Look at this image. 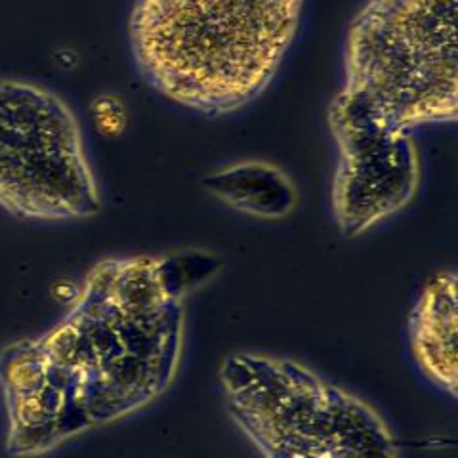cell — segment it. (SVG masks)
Here are the masks:
<instances>
[{"label":"cell","mask_w":458,"mask_h":458,"mask_svg":"<svg viewBox=\"0 0 458 458\" xmlns=\"http://www.w3.org/2000/svg\"><path fill=\"white\" fill-rule=\"evenodd\" d=\"M0 205L37 220L89 218L102 205L75 113L35 82L0 81Z\"/></svg>","instance_id":"obj_4"},{"label":"cell","mask_w":458,"mask_h":458,"mask_svg":"<svg viewBox=\"0 0 458 458\" xmlns=\"http://www.w3.org/2000/svg\"><path fill=\"white\" fill-rule=\"evenodd\" d=\"M203 190L235 212L258 220L289 218L298 207V190L286 172L267 161L247 159L210 170Z\"/></svg>","instance_id":"obj_7"},{"label":"cell","mask_w":458,"mask_h":458,"mask_svg":"<svg viewBox=\"0 0 458 458\" xmlns=\"http://www.w3.org/2000/svg\"><path fill=\"white\" fill-rule=\"evenodd\" d=\"M338 151L331 207L346 239L369 233L405 210L419 193L422 161L414 134L378 123L338 90L327 109Z\"/></svg>","instance_id":"obj_5"},{"label":"cell","mask_w":458,"mask_h":458,"mask_svg":"<svg viewBox=\"0 0 458 458\" xmlns=\"http://www.w3.org/2000/svg\"><path fill=\"white\" fill-rule=\"evenodd\" d=\"M218 377L229 414L264 458H401L367 401L302 363L233 352Z\"/></svg>","instance_id":"obj_3"},{"label":"cell","mask_w":458,"mask_h":458,"mask_svg":"<svg viewBox=\"0 0 458 458\" xmlns=\"http://www.w3.org/2000/svg\"><path fill=\"white\" fill-rule=\"evenodd\" d=\"M348 94L378 123L414 134L458 114V0H365L342 48Z\"/></svg>","instance_id":"obj_2"},{"label":"cell","mask_w":458,"mask_h":458,"mask_svg":"<svg viewBox=\"0 0 458 458\" xmlns=\"http://www.w3.org/2000/svg\"><path fill=\"white\" fill-rule=\"evenodd\" d=\"M308 0H136L128 38L165 102L224 119L262 98L293 50Z\"/></svg>","instance_id":"obj_1"},{"label":"cell","mask_w":458,"mask_h":458,"mask_svg":"<svg viewBox=\"0 0 458 458\" xmlns=\"http://www.w3.org/2000/svg\"><path fill=\"white\" fill-rule=\"evenodd\" d=\"M409 340L422 375L456 397L458 388V279L439 271L426 283L409 315Z\"/></svg>","instance_id":"obj_6"}]
</instances>
